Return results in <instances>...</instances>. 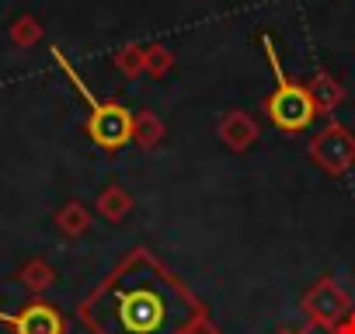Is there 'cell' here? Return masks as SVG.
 Masks as SVG:
<instances>
[{
  "mask_svg": "<svg viewBox=\"0 0 355 334\" xmlns=\"http://www.w3.org/2000/svg\"><path fill=\"white\" fill-rule=\"evenodd\" d=\"M15 334H67V324H63V313L46 303V299H35L28 306H21L18 313H0Z\"/></svg>",
  "mask_w": 355,
  "mask_h": 334,
  "instance_id": "cell-6",
  "label": "cell"
},
{
  "mask_svg": "<svg viewBox=\"0 0 355 334\" xmlns=\"http://www.w3.org/2000/svg\"><path fill=\"white\" fill-rule=\"evenodd\" d=\"M338 334H355V310H352V313L338 324Z\"/></svg>",
  "mask_w": 355,
  "mask_h": 334,
  "instance_id": "cell-15",
  "label": "cell"
},
{
  "mask_svg": "<svg viewBox=\"0 0 355 334\" xmlns=\"http://www.w3.org/2000/svg\"><path fill=\"white\" fill-rule=\"evenodd\" d=\"M303 310L310 320H324V324H341L352 313V303L345 296V289L334 279H317L306 292H303Z\"/></svg>",
  "mask_w": 355,
  "mask_h": 334,
  "instance_id": "cell-5",
  "label": "cell"
},
{
  "mask_svg": "<svg viewBox=\"0 0 355 334\" xmlns=\"http://www.w3.org/2000/svg\"><path fill=\"white\" fill-rule=\"evenodd\" d=\"M306 91H310V98H313L317 112H331V108L341 101V91H338V84H334L331 77H324V73H317V80H313Z\"/></svg>",
  "mask_w": 355,
  "mask_h": 334,
  "instance_id": "cell-10",
  "label": "cell"
},
{
  "mask_svg": "<svg viewBox=\"0 0 355 334\" xmlns=\"http://www.w3.org/2000/svg\"><path fill=\"white\" fill-rule=\"evenodd\" d=\"M94 213H98L105 223H122V220L132 213V195H129L122 185H108V188L98 195Z\"/></svg>",
  "mask_w": 355,
  "mask_h": 334,
  "instance_id": "cell-7",
  "label": "cell"
},
{
  "mask_svg": "<svg viewBox=\"0 0 355 334\" xmlns=\"http://www.w3.org/2000/svg\"><path fill=\"white\" fill-rule=\"evenodd\" d=\"M202 313L185 282L146 247L129 251L80 306L94 334H189Z\"/></svg>",
  "mask_w": 355,
  "mask_h": 334,
  "instance_id": "cell-1",
  "label": "cell"
},
{
  "mask_svg": "<svg viewBox=\"0 0 355 334\" xmlns=\"http://www.w3.org/2000/svg\"><path fill=\"white\" fill-rule=\"evenodd\" d=\"M310 157L317 160L320 171L327 175H348V167L355 164V132H348L345 125H327L313 136L310 143Z\"/></svg>",
  "mask_w": 355,
  "mask_h": 334,
  "instance_id": "cell-4",
  "label": "cell"
},
{
  "mask_svg": "<svg viewBox=\"0 0 355 334\" xmlns=\"http://www.w3.org/2000/svg\"><path fill=\"white\" fill-rule=\"evenodd\" d=\"M160 136H164V125L153 118V115H139V118H132V139L143 146V150H150V146H157L160 143Z\"/></svg>",
  "mask_w": 355,
  "mask_h": 334,
  "instance_id": "cell-11",
  "label": "cell"
},
{
  "mask_svg": "<svg viewBox=\"0 0 355 334\" xmlns=\"http://www.w3.org/2000/svg\"><path fill=\"white\" fill-rule=\"evenodd\" d=\"M53 56H56V63L63 67V73L70 77L73 91H77V94L87 101V108H91V115H87V132H91V139H94L98 146H105V150L125 146V143L132 139V112H129L125 105H119V101H98V98L91 94V87L77 77V70L67 63V56H63L60 49H53Z\"/></svg>",
  "mask_w": 355,
  "mask_h": 334,
  "instance_id": "cell-2",
  "label": "cell"
},
{
  "mask_svg": "<svg viewBox=\"0 0 355 334\" xmlns=\"http://www.w3.org/2000/svg\"><path fill=\"white\" fill-rule=\"evenodd\" d=\"M261 46H265L268 67L275 70V91L265 98V112H268V118H272L279 129H286V132H303V129L317 118V105H313V98H310L306 87H300V84H293V80L286 77V70H282V63H279L275 46H272L268 35L261 39Z\"/></svg>",
  "mask_w": 355,
  "mask_h": 334,
  "instance_id": "cell-3",
  "label": "cell"
},
{
  "mask_svg": "<svg viewBox=\"0 0 355 334\" xmlns=\"http://www.w3.org/2000/svg\"><path fill=\"white\" fill-rule=\"evenodd\" d=\"M300 334H338V324H324V320H306L300 327Z\"/></svg>",
  "mask_w": 355,
  "mask_h": 334,
  "instance_id": "cell-13",
  "label": "cell"
},
{
  "mask_svg": "<svg viewBox=\"0 0 355 334\" xmlns=\"http://www.w3.org/2000/svg\"><path fill=\"white\" fill-rule=\"evenodd\" d=\"M56 223H60V230H63L67 237H80V234H87V227H91V213H87L80 202H70V206L60 209Z\"/></svg>",
  "mask_w": 355,
  "mask_h": 334,
  "instance_id": "cell-9",
  "label": "cell"
},
{
  "mask_svg": "<svg viewBox=\"0 0 355 334\" xmlns=\"http://www.w3.org/2000/svg\"><path fill=\"white\" fill-rule=\"evenodd\" d=\"M21 279H25V285H32V289H46V285L53 282V268H46L42 261H35V265H28V268L21 272Z\"/></svg>",
  "mask_w": 355,
  "mask_h": 334,
  "instance_id": "cell-12",
  "label": "cell"
},
{
  "mask_svg": "<svg viewBox=\"0 0 355 334\" xmlns=\"http://www.w3.org/2000/svg\"><path fill=\"white\" fill-rule=\"evenodd\" d=\"M275 334H300V331H293V327H279Z\"/></svg>",
  "mask_w": 355,
  "mask_h": 334,
  "instance_id": "cell-16",
  "label": "cell"
},
{
  "mask_svg": "<svg viewBox=\"0 0 355 334\" xmlns=\"http://www.w3.org/2000/svg\"><path fill=\"white\" fill-rule=\"evenodd\" d=\"M220 132H223V139L230 143V150H244V146H251V143H254V136H258L254 122H251L248 115H241V112L227 115V118H223V125H220Z\"/></svg>",
  "mask_w": 355,
  "mask_h": 334,
  "instance_id": "cell-8",
  "label": "cell"
},
{
  "mask_svg": "<svg viewBox=\"0 0 355 334\" xmlns=\"http://www.w3.org/2000/svg\"><path fill=\"white\" fill-rule=\"evenodd\" d=\"M189 334H220V331H216V327L209 324V317L202 313V317H199V320L192 324V331H189Z\"/></svg>",
  "mask_w": 355,
  "mask_h": 334,
  "instance_id": "cell-14",
  "label": "cell"
}]
</instances>
